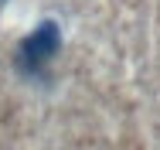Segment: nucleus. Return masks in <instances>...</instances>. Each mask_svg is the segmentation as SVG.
<instances>
[{"label":"nucleus","mask_w":160,"mask_h":150,"mask_svg":"<svg viewBox=\"0 0 160 150\" xmlns=\"http://www.w3.org/2000/svg\"><path fill=\"white\" fill-rule=\"evenodd\" d=\"M58 51H62V24H58V21H41V24L17 44L14 68H17L24 79H44L48 65L55 61Z\"/></svg>","instance_id":"1"},{"label":"nucleus","mask_w":160,"mask_h":150,"mask_svg":"<svg viewBox=\"0 0 160 150\" xmlns=\"http://www.w3.org/2000/svg\"><path fill=\"white\" fill-rule=\"evenodd\" d=\"M0 3H3V0H0Z\"/></svg>","instance_id":"2"}]
</instances>
